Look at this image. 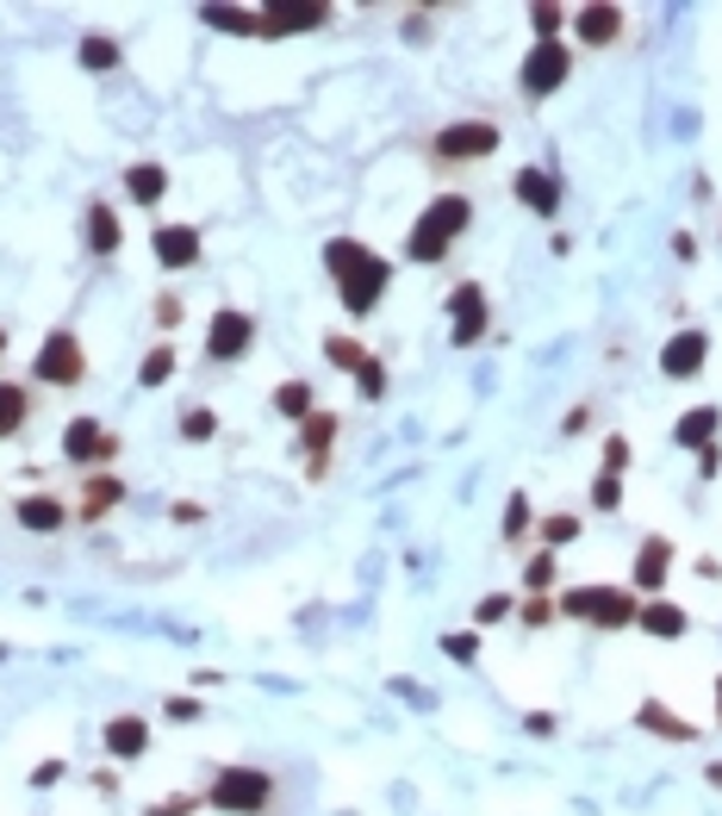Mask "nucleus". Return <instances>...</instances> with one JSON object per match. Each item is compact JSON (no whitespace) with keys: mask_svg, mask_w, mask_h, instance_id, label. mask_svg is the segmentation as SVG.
Here are the masks:
<instances>
[{"mask_svg":"<svg viewBox=\"0 0 722 816\" xmlns=\"http://www.w3.org/2000/svg\"><path fill=\"white\" fill-rule=\"evenodd\" d=\"M549 617H554V604L542 599V592H535V599L523 604V623H530V630H542V623H549Z\"/></svg>","mask_w":722,"mask_h":816,"instance_id":"37998d69","label":"nucleus"},{"mask_svg":"<svg viewBox=\"0 0 722 816\" xmlns=\"http://www.w3.org/2000/svg\"><path fill=\"white\" fill-rule=\"evenodd\" d=\"M169 374H174V350L162 343V350H150V355H144V369H137V387H162Z\"/></svg>","mask_w":722,"mask_h":816,"instance_id":"2f4dec72","label":"nucleus"},{"mask_svg":"<svg viewBox=\"0 0 722 816\" xmlns=\"http://www.w3.org/2000/svg\"><path fill=\"white\" fill-rule=\"evenodd\" d=\"M573 32L586 44H610L617 32H623V7H605V0H591V7H579L573 13Z\"/></svg>","mask_w":722,"mask_h":816,"instance_id":"dca6fc26","label":"nucleus"},{"mask_svg":"<svg viewBox=\"0 0 722 816\" xmlns=\"http://www.w3.org/2000/svg\"><path fill=\"white\" fill-rule=\"evenodd\" d=\"M0 350H7V325H0Z\"/></svg>","mask_w":722,"mask_h":816,"instance_id":"8fccbe9b","label":"nucleus"},{"mask_svg":"<svg viewBox=\"0 0 722 816\" xmlns=\"http://www.w3.org/2000/svg\"><path fill=\"white\" fill-rule=\"evenodd\" d=\"M119 38H106V32H94V38H81V69H94V76H106V69H119Z\"/></svg>","mask_w":722,"mask_h":816,"instance_id":"a878e982","label":"nucleus"},{"mask_svg":"<svg viewBox=\"0 0 722 816\" xmlns=\"http://www.w3.org/2000/svg\"><path fill=\"white\" fill-rule=\"evenodd\" d=\"M63 455L81 467H94V462H119V437H106V430L94 424V418H76V424L63 430Z\"/></svg>","mask_w":722,"mask_h":816,"instance_id":"9b49d317","label":"nucleus"},{"mask_svg":"<svg viewBox=\"0 0 722 816\" xmlns=\"http://www.w3.org/2000/svg\"><path fill=\"white\" fill-rule=\"evenodd\" d=\"M119 499H125V486H119L113 474H94V480H88V492H81V518H106Z\"/></svg>","mask_w":722,"mask_h":816,"instance_id":"b1692460","label":"nucleus"},{"mask_svg":"<svg viewBox=\"0 0 722 816\" xmlns=\"http://www.w3.org/2000/svg\"><path fill=\"white\" fill-rule=\"evenodd\" d=\"M635 623H642L647 636H666V642H679V636H685V611H679V604H666V599L642 604V611H635Z\"/></svg>","mask_w":722,"mask_h":816,"instance_id":"4be33fe9","label":"nucleus"},{"mask_svg":"<svg viewBox=\"0 0 722 816\" xmlns=\"http://www.w3.org/2000/svg\"><path fill=\"white\" fill-rule=\"evenodd\" d=\"M474 617H480V623H505V617H511V592H486Z\"/></svg>","mask_w":722,"mask_h":816,"instance_id":"58836bf2","label":"nucleus"},{"mask_svg":"<svg viewBox=\"0 0 722 816\" xmlns=\"http://www.w3.org/2000/svg\"><path fill=\"white\" fill-rule=\"evenodd\" d=\"M330 437H337V418H330V411H312V418H305V449H312V474H324V449H330Z\"/></svg>","mask_w":722,"mask_h":816,"instance_id":"bb28decb","label":"nucleus"},{"mask_svg":"<svg viewBox=\"0 0 722 816\" xmlns=\"http://www.w3.org/2000/svg\"><path fill=\"white\" fill-rule=\"evenodd\" d=\"M324 269L337 274L342 311H356V318H361V311H374V299H381L386 281H393V269H386L368 243H356V237H330V243H324Z\"/></svg>","mask_w":722,"mask_h":816,"instance_id":"f257e3e1","label":"nucleus"},{"mask_svg":"<svg viewBox=\"0 0 722 816\" xmlns=\"http://www.w3.org/2000/svg\"><path fill=\"white\" fill-rule=\"evenodd\" d=\"M193 811V797H169V804H150L144 816H188Z\"/></svg>","mask_w":722,"mask_h":816,"instance_id":"c03bdc74","label":"nucleus"},{"mask_svg":"<svg viewBox=\"0 0 722 816\" xmlns=\"http://www.w3.org/2000/svg\"><path fill=\"white\" fill-rule=\"evenodd\" d=\"M717 467H722V449H717V443L698 449V474H717Z\"/></svg>","mask_w":722,"mask_h":816,"instance_id":"de8ad7c7","label":"nucleus"},{"mask_svg":"<svg viewBox=\"0 0 722 816\" xmlns=\"http://www.w3.org/2000/svg\"><path fill=\"white\" fill-rule=\"evenodd\" d=\"M249 343H256V318L249 311H218L206 331V355L212 362H237V355H249Z\"/></svg>","mask_w":722,"mask_h":816,"instance_id":"1a4fd4ad","label":"nucleus"},{"mask_svg":"<svg viewBox=\"0 0 722 816\" xmlns=\"http://www.w3.org/2000/svg\"><path fill=\"white\" fill-rule=\"evenodd\" d=\"M88 374V355H81V337L76 331H50L38 350V381L44 387H76Z\"/></svg>","mask_w":722,"mask_h":816,"instance_id":"39448f33","label":"nucleus"},{"mask_svg":"<svg viewBox=\"0 0 722 816\" xmlns=\"http://www.w3.org/2000/svg\"><path fill=\"white\" fill-rule=\"evenodd\" d=\"M212 811H230V816H256L274 797V779L262 767H225V773L212 779Z\"/></svg>","mask_w":722,"mask_h":816,"instance_id":"20e7f679","label":"nucleus"},{"mask_svg":"<svg viewBox=\"0 0 722 816\" xmlns=\"http://www.w3.org/2000/svg\"><path fill=\"white\" fill-rule=\"evenodd\" d=\"M666 574H673V543H666V536H647V543L635 548V586H642V592H661Z\"/></svg>","mask_w":722,"mask_h":816,"instance_id":"4468645a","label":"nucleus"},{"mask_svg":"<svg viewBox=\"0 0 722 816\" xmlns=\"http://www.w3.org/2000/svg\"><path fill=\"white\" fill-rule=\"evenodd\" d=\"M717 424H722L717 406H691L679 418V430H673V437H679V449H710V443H717Z\"/></svg>","mask_w":722,"mask_h":816,"instance_id":"aec40b11","label":"nucleus"},{"mask_svg":"<svg viewBox=\"0 0 722 816\" xmlns=\"http://www.w3.org/2000/svg\"><path fill=\"white\" fill-rule=\"evenodd\" d=\"M623 467H629V443H623V437H610V443H605V474L623 480Z\"/></svg>","mask_w":722,"mask_h":816,"instance_id":"ea45409f","label":"nucleus"},{"mask_svg":"<svg viewBox=\"0 0 722 816\" xmlns=\"http://www.w3.org/2000/svg\"><path fill=\"white\" fill-rule=\"evenodd\" d=\"M200 518H206V511L193 506V499H181V506H174V524H200Z\"/></svg>","mask_w":722,"mask_h":816,"instance_id":"09e8293b","label":"nucleus"},{"mask_svg":"<svg viewBox=\"0 0 722 816\" xmlns=\"http://www.w3.org/2000/svg\"><path fill=\"white\" fill-rule=\"evenodd\" d=\"M467 218H474L467 194L430 200V206H424V218L411 225V237H405V256H411V262H442V256H449V243L467 231Z\"/></svg>","mask_w":722,"mask_h":816,"instance_id":"f03ea898","label":"nucleus"},{"mask_svg":"<svg viewBox=\"0 0 722 816\" xmlns=\"http://www.w3.org/2000/svg\"><path fill=\"white\" fill-rule=\"evenodd\" d=\"M554 611H561V617H579V623H598V630H623V623H635L642 604L629 599L623 586H573V592H561Z\"/></svg>","mask_w":722,"mask_h":816,"instance_id":"7ed1b4c3","label":"nucleus"},{"mask_svg":"<svg viewBox=\"0 0 722 816\" xmlns=\"http://www.w3.org/2000/svg\"><path fill=\"white\" fill-rule=\"evenodd\" d=\"M274 411H281V418H312V387H305V381H286L281 393H274Z\"/></svg>","mask_w":722,"mask_h":816,"instance_id":"c756f323","label":"nucleus"},{"mask_svg":"<svg viewBox=\"0 0 722 816\" xmlns=\"http://www.w3.org/2000/svg\"><path fill=\"white\" fill-rule=\"evenodd\" d=\"M523 530H530V499L511 492V506H505V536H523Z\"/></svg>","mask_w":722,"mask_h":816,"instance_id":"4c0bfd02","label":"nucleus"},{"mask_svg":"<svg viewBox=\"0 0 722 816\" xmlns=\"http://www.w3.org/2000/svg\"><path fill=\"white\" fill-rule=\"evenodd\" d=\"M193 717H200V704H193V699H169V723H193Z\"/></svg>","mask_w":722,"mask_h":816,"instance_id":"a18cd8bd","label":"nucleus"},{"mask_svg":"<svg viewBox=\"0 0 722 816\" xmlns=\"http://www.w3.org/2000/svg\"><path fill=\"white\" fill-rule=\"evenodd\" d=\"M493 150H498V125H480V118H461V125L437 132L442 162H474V156H493Z\"/></svg>","mask_w":722,"mask_h":816,"instance_id":"423d86ee","label":"nucleus"},{"mask_svg":"<svg viewBox=\"0 0 722 816\" xmlns=\"http://www.w3.org/2000/svg\"><path fill=\"white\" fill-rule=\"evenodd\" d=\"M442 655H449V661H474V655H480V636L455 630V636H442Z\"/></svg>","mask_w":722,"mask_h":816,"instance_id":"e433bc0d","label":"nucleus"},{"mask_svg":"<svg viewBox=\"0 0 722 816\" xmlns=\"http://www.w3.org/2000/svg\"><path fill=\"white\" fill-rule=\"evenodd\" d=\"M324 355H330L337 369H349V374H361V369H368V362H374V355L361 350L356 337H324Z\"/></svg>","mask_w":722,"mask_h":816,"instance_id":"c85d7f7f","label":"nucleus"},{"mask_svg":"<svg viewBox=\"0 0 722 816\" xmlns=\"http://www.w3.org/2000/svg\"><path fill=\"white\" fill-rule=\"evenodd\" d=\"M125 194H132L137 206H156V200L169 194V169H162V162H132V169H125Z\"/></svg>","mask_w":722,"mask_h":816,"instance_id":"6ab92c4d","label":"nucleus"},{"mask_svg":"<svg viewBox=\"0 0 722 816\" xmlns=\"http://www.w3.org/2000/svg\"><path fill=\"white\" fill-rule=\"evenodd\" d=\"M330 20L324 0H268L262 7V38H281V32H312V25Z\"/></svg>","mask_w":722,"mask_h":816,"instance_id":"9d476101","label":"nucleus"},{"mask_svg":"<svg viewBox=\"0 0 722 816\" xmlns=\"http://www.w3.org/2000/svg\"><path fill=\"white\" fill-rule=\"evenodd\" d=\"M212 430H218V418H212L206 406H188V411H181V437H188V443H206Z\"/></svg>","mask_w":722,"mask_h":816,"instance_id":"473e14b6","label":"nucleus"},{"mask_svg":"<svg viewBox=\"0 0 722 816\" xmlns=\"http://www.w3.org/2000/svg\"><path fill=\"white\" fill-rule=\"evenodd\" d=\"M591 506L617 511V506H623V480H617V474H598V480H591Z\"/></svg>","mask_w":722,"mask_h":816,"instance_id":"72a5a7b5","label":"nucleus"},{"mask_svg":"<svg viewBox=\"0 0 722 816\" xmlns=\"http://www.w3.org/2000/svg\"><path fill=\"white\" fill-rule=\"evenodd\" d=\"M703 362H710V337L703 331H679L673 343L661 350V369L673 374V381H691V374H703Z\"/></svg>","mask_w":722,"mask_h":816,"instance_id":"f8f14e48","label":"nucleus"},{"mask_svg":"<svg viewBox=\"0 0 722 816\" xmlns=\"http://www.w3.org/2000/svg\"><path fill=\"white\" fill-rule=\"evenodd\" d=\"M63 779V760H38V773H32V785H57Z\"/></svg>","mask_w":722,"mask_h":816,"instance_id":"49530a36","label":"nucleus"},{"mask_svg":"<svg viewBox=\"0 0 722 816\" xmlns=\"http://www.w3.org/2000/svg\"><path fill=\"white\" fill-rule=\"evenodd\" d=\"M542 536H549V548L573 543V536H579V518H567V511H554L549 524H542Z\"/></svg>","mask_w":722,"mask_h":816,"instance_id":"f704fd0d","label":"nucleus"},{"mask_svg":"<svg viewBox=\"0 0 722 816\" xmlns=\"http://www.w3.org/2000/svg\"><path fill=\"white\" fill-rule=\"evenodd\" d=\"M13 518H20L25 530L50 536V530L69 524V506H63V499H50V492H32V499H20V506H13Z\"/></svg>","mask_w":722,"mask_h":816,"instance_id":"f3484780","label":"nucleus"},{"mask_svg":"<svg viewBox=\"0 0 722 816\" xmlns=\"http://www.w3.org/2000/svg\"><path fill=\"white\" fill-rule=\"evenodd\" d=\"M156 325H162V331H174V325H181V299H174V293H162V299H156Z\"/></svg>","mask_w":722,"mask_h":816,"instance_id":"a19ab883","label":"nucleus"},{"mask_svg":"<svg viewBox=\"0 0 722 816\" xmlns=\"http://www.w3.org/2000/svg\"><path fill=\"white\" fill-rule=\"evenodd\" d=\"M517 200H523L530 213L554 218L561 213V181H554L549 169H523V175H517Z\"/></svg>","mask_w":722,"mask_h":816,"instance_id":"2eb2a0df","label":"nucleus"},{"mask_svg":"<svg viewBox=\"0 0 722 816\" xmlns=\"http://www.w3.org/2000/svg\"><path fill=\"white\" fill-rule=\"evenodd\" d=\"M150 250H156L162 269H193V262H200V231H193V225H156Z\"/></svg>","mask_w":722,"mask_h":816,"instance_id":"ddd939ff","label":"nucleus"},{"mask_svg":"<svg viewBox=\"0 0 722 816\" xmlns=\"http://www.w3.org/2000/svg\"><path fill=\"white\" fill-rule=\"evenodd\" d=\"M119 243H125V231H119L113 206H106V200H94V206H88V250H94V256H113Z\"/></svg>","mask_w":722,"mask_h":816,"instance_id":"412c9836","label":"nucleus"},{"mask_svg":"<svg viewBox=\"0 0 722 816\" xmlns=\"http://www.w3.org/2000/svg\"><path fill=\"white\" fill-rule=\"evenodd\" d=\"M635 723H642V729H654V736H673V741H691V736H698V729H691L685 717H673V711H666L661 699H642Z\"/></svg>","mask_w":722,"mask_h":816,"instance_id":"5701e85b","label":"nucleus"},{"mask_svg":"<svg viewBox=\"0 0 722 816\" xmlns=\"http://www.w3.org/2000/svg\"><path fill=\"white\" fill-rule=\"evenodd\" d=\"M356 381H361V393H368V399H381V393H386V374H381V362H368V369H361Z\"/></svg>","mask_w":722,"mask_h":816,"instance_id":"79ce46f5","label":"nucleus"},{"mask_svg":"<svg viewBox=\"0 0 722 816\" xmlns=\"http://www.w3.org/2000/svg\"><path fill=\"white\" fill-rule=\"evenodd\" d=\"M25 387H13V381H0V437H13V430L25 424Z\"/></svg>","mask_w":722,"mask_h":816,"instance_id":"cd10ccee","label":"nucleus"},{"mask_svg":"<svg viewBox=\"0 0 722 816\" xmlns=\"http://www.w3.org/2000/svg\"><path fill=\"white\" fill-rule=\"evenodd\" d=\"M144 748H150V723H144V717H113V723H106V755L137 760Z\"/></svg>","mask_w":722,"mask_h":816,"instance_id":"a211bd4d","label":"nucleus"},{"mask_svg":"<svg viewBox=\"0 0 722 816\" xmlns=\"http://www.w3.org/2000/svg\"><path fill=\"white\" fill-rule=\"evenodd\" d=\"M717 723H722V699H717Z\"/></svg>","mask_w":722,"mask_h":816,"instance_id":"3c124183","label":"nucleus"},{"mask_svg":"<svg viewBox=\"0 0 722 816\" xmlns=\"http://www.w3.org/2000/svg\"><path fill=\"white\" fill-rule=\"evenodd\" d=\"M200 20L212 32H262V13H249V7H200Z\"/></svg>","mask_w":722,"mask_h":816,"instance_id":"393cba45","label":"nucleus"},{"mask_svg":"<svg viewBox=\"0 0 722 816\" xmlns=\"http://www.w3.org/2000/svg\"><path fill=\"white\" fill-rule=\"evenodd\" d=\"M449 331H455L461 350L486 337V287H480V281H461V287L449 293Z\"/></svg>","mask_w":722,"mask_h":816,"instance_id":"6e6552de","label":"nucleus"},{"mask_svg":"<svg viewBox=\"0 0 722 816\" xmlns=\"http://www.w3.org/2000/svg\"><path fill=\"white\" fill-rule=\"evenodd\" d=\"M530 25H535V44H561V25H567V13L542 0V7H530Z\"/></svg>","mask_w":722,"mask_h":816,"instance_id":"7c9ffc66","label":"nucleus"},{"mask_svg":"<svg viewBox=\"0 0 722 816\" xmlns=\"http://www.w3.org/2000/svg\"><path fill=\"white\" fill-rule=\"evenodd\" d=\"M523 586H530V592H549L554 586V555H535V562L523 567Z\"/></svg>","mask_w":722,"mask_h":816,"instance_id":"c9c22d12","label":"nucleus"},{"mask_svg":"<svg viewBox=\"0 0 722 816\" xmlns=\"http://www.w3.org/2000/svg\"><path fill=\"white\" fill-rule=\"evenodd\" d=\"M567 76H573V50H567V44H530V57H523V88H530L535 100L554 94Z\"/></svg>","mask_w":722,"mask_h":816,"instance_id":"0eeeda50","label":"nucleus"}]
</instances>
